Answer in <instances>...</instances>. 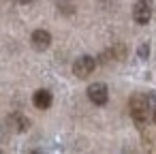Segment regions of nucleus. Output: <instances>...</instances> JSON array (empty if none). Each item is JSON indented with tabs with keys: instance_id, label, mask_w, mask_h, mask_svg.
<instances>
[{
	"instance_id": "f257e3e1",
	"label": "nucleus",
	"mask_w": 156,
	"mask_h": 154,
	"mask_svg": "<svg viewBox=\"0 0 156 154\" xmlns=\"http://www.w3.org/2000/svg\"><path fill=\"white\" fill-rule=\"evenodd\" d=\"M156 103V96L152 92H135L128 101V111H130V118L137 126H145L150 122V116H152V107Z\"/></svg>"
},
{
	"instance_id": "f03ea898",
	"label": "nucleus",
	"mask_w": 156,
	"mask_h": 154,
	"mask_svg": "<svg viewBox=\"0 0 156 154\" xmlns=\"http://www.w3.org/2000/svg\"><path fill=\"white\" fill-rule=\"evenodd\" d=\"M152 15H154L152 0H137V2L133 5V20H135V24L145 26V24H150Z\"/></svg>"
},
{
	"instance_id": "7ed1b4c3",
	"label": "nucleus",
	"mask_w": 156,
	"mask_h": 154,
	"mask_svg": "<svg viewBox=\"0 0 156 154\" xmlns=\"http://www.w3.org/2000/svg\"><path fill=\"white\" fill-rule=\"evenodd\" d=\"M94 69H96V58H92V56H79L73 62V75L79 79L90 77L94 73Z\"/></svg>"
},
{
	"instance_id": "20e7f679",
	"label": "nucleus",
	"mask_w": 156,
	"mask_h": 154,
	"mask_svg": "<svg viewBox=\"0 0 156 154\" xmlns=\"http://www.w3.org/2000/svg\"><path fill=\"white\" fill-rule=\"evenodd\" d=\"M88 98L94 103V105H107V101H109V88L103 84V81H94V84H90L88 86Z\"/></svg>"
},
{
	"instance_id": "39448f33",
	"label": "nucleus",
	"mask_w": 156,
	"mask_h": 154,
	"mask_svg": "<svg viewBox=\"0 0 156 154\" xmlns=\"http://www.w3.org/2000/svg\"><path fill=\"white\" fill-rule=\"evenodd\" d=\"M30 45H32V49H37V52H45V49H49V45H51V34H49L47 30L39 28V30H34V32L30 34Z\"/></svg>"
},
{
	"instance_id": "423d86ee",
	"label": "nucleus",
	"mask_w": 156,
	"mask_h": 154,
	"mask_svg": "<svg viewBox=\"0 0 156 154\" xmlns=\"http://www.w3.org/2000/svg\"><path fill=\"white\" fill-rule=\"evenodd\" d=\"M7 124H9L15 133H26V131L30 128V120H28L24 113H20V111L11 113V116L7 118Z\"/></svg>"
},
{
	"instance_id": "0eeeda50",
	"label": "nucleus",
	"mask_w": 156,
	"mask_h": 154,
	"mask_svg": "<svg viewBox=\"0 0 156 154\" xmlns=\"http://www.w3.org/2000/svg\"><path fill=\"white\" fill-rule=\"evenodd\" d=\"M51 103H54V96H51V92L45 90V88H41V90H37V92L32 94V105H34L37 109H49Z\"/></svg>"
},
{
	"instance_id": "6e6552de",
	"label": "nucleus",
	"mask_w": 156,
	"mask_h": 154,
	"mask_svg": "<svg viewBox=\"0 0 156 154\" xmlns=\"http://www.w3.org/2000/svg\"><path fill=\"white\" fill-rule=\"evenodd\" d=\"M137 56H139L141 60H147V56H150V43H141V45L137 47Z\"/></svg>"
},
{
	"instance_id": "1a4fd4ad",
	"label": "nucleus",
	"mask_w": 156,
	"mask_h": 154,
	"mask_svg": "<svg viewBox=\"0 0 156 154\" xmlns=\"http://www.w3.org/2000/svg\"><path fill=\"white\" fill-rule=\"evenodd\" d=\"M150 120L156 124V103H154V107H152V116H150Z\"/></svg>"
},
{
	"instance_id": "9d476101",
	"label": "nucleus",
	"mask_w": 156,
	"mask_h": 154,
	"mask_svg": "<svg viewBox=\"0 0 156 154\" xmlns=\"http://www.w3.org/2000/svg\"><path fill=\"white\" fill-rule=\"evenodd\" d=\"M20 5H30V2H34V0H17Z\"/></svg>"
}]
</instances>
